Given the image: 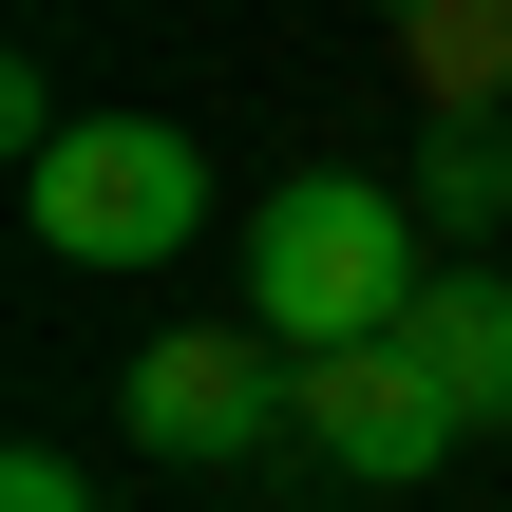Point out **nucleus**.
<instances>
[{
	"mask_svg": "<svg viewBox=\"0 0 512 512\" xmlns=\"http://www.w3.org/2000/svg\"><path fill=\"white\" fill-rule=\"evenodd\" d=\"M19 209H38L57 266H171L209 228V152L171 114H76L57 152H19Z\"/></svg>",
	"mask_w": 512,
	"mask_h": 512,
	"instance_id": "nucleus-2",
	"label": "nucleus"
},
{
	"mask_svg": "<svg viewBox=\"0 0 512 512\" xmlns=\"http://www.w3.org/2000/svg\"><path fill=\"white\" fill-rule=\"evenodd\" d=\"M285 342L266 323H171L152 361H133V456H171V475H266V437H285Z\"/></svg>",
	"mask_w": 512,
	"mask_h": 512,
	"instance_id": "nucleus-3",
	"label": "nucleus"
},
{
	"mask_svg": "<svg viewBox=\"0 0 512 512\" xmlns=\"http://www.w3.org/2000/svg\"><path fill=\"white\" fill-rule=\"evenodd\" d=\"M399 342L437 361V399H456L475 437H512V266H437V285L399 304Z\"/></svg>",
	"mask_w": 512,
	"mask_h": 512,
	"instance_id": "nucleus-5",
	"label": "nucleus"
},
{
	"mask_svg": "<svg viewBox=\"0 0 512 512\" xmlns=\"http://www.w3.org/2000/svg\"><path fill=\"white\" fill-rule=\"evenodd\" d=\"M0 512H95V494H76V456H0Z\"/></svg>",
	"mask_w": 512,
	"mask_h": 512,
	"instance_id": "nucleus-8",
	"label": "nucleus"
},
{
	"mask_svg": "<svg viewBox=\"0 0 512 512\" xmlns=\"http://www.w3.org/2000/svg\"><path fill=\"white\" fill-rule=\"evenodd\" d=\"M418 114H512V0H380Z\"/></svg>",
	"mask_w": 512,
	"mask_h": 512,
	"instance_id": "nucleus-6",
	"label": "nucleus"
},
{
	"mask_svg": "<svg viewBox=\"0 0 512 512\" xmlns=\"http://www.w3.org/2000/svg\"><path fill=\"white\" fill-rule=\"evenodd\" d=\"M285 437H304L323 475L399 494V475H437V456H456L475 418H456V399H437V361H418V342L380 323V342H342V361H304V380H285Z\"/></svg>",
	"mask_w": 512,
	"mask_h": 512,
	"instance_id": "nucleus-4",
	"label": "nucleus"
},
{
	"mask_svg": "<svg viewBox=\"0 0 512 512\" xmlns=\"http://www.w3.org/2000/svg\"><path fill=\"white\" fill-rule=\"evenodd\" d=\"M418 209H437V228H512V114H437Z\"/></svg>",
	"mask_w": 512,
	"mask_h": 512,
	"instance_id": "nucleus-7",
	"label": "nucleus"
},
{
	"mask_svg": "<svg viewBox=\"0 0 512 512\" xmlns=\"http://www.w3.org/2000/svg\"><path fill=\"white\" fill-rule=\"evenodd\" d=\"M418 285H437V266H418V209H399L380 171H285V190H266V228H247V323H266L285 361L380 342Z\"/></svg>",
	"mask_w": 512,
	"mask_h": 512,
	"instance_id": "nucleus-1",
	"label": "nucleus"
}]
</instances>
